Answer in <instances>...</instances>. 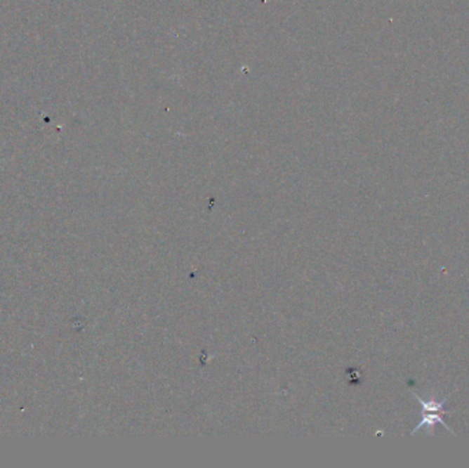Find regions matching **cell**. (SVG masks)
<instances>
[{"mask_svg":"<svg viewBox=\"0 0 469 468\" xmlns=\"http://www.w3.org/2000/svg\"><path fill=\"white\" fill-rule=\"evenodd\" d=\"M411 394L414 396V398H416V400L421 404V407H423V410H421L423 419H421V422L411 430V434H414L416 431H418V430H421V429H427V431H428L430 434H434V429H435V426H437L438 423L442 424V426H444V429H447L449 431L453 433V430H451V429L444 423V420H443V416L447 415V413H450V412L444 410L446 401L449 400L450 396H446L444 398L438 400L434 394H431L430 398L424 400V398H421L418 394H416L414 391H413Z\"/></svg>","mask_w":469,"mask_h":468,"instance_id":"obj_1","label":"cell"}]
</instances>
